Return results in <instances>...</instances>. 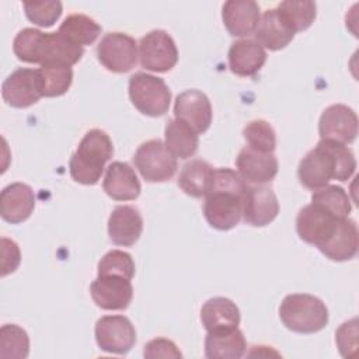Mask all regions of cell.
Wrapping results in <instances>:
<instances>
[{
    "mask_svg": "<svg viewBox=\"0 0 359 359\" xmlns=\"http://www.w3.org/2000/svg\"><path fill=\"white\" fill-rule=\"evenodd\" d=\"M355 170L356 158L346 144L321 139L300 160L297 177L303 187L316 191L328 185L331 180L348 181Z\"/></svg>",
    "mask_w": 359,
    "mask_h": 359,
    "instance_id": "cell-1",
    "label": "cell"
},
{
    "mask_svg": "<svg viewBox=\"0 0 359 359\" xmlns=\"http://www.w3.org/2000/svg\"><path fill=\"white\" fill-rule=\"evenodd\" d=\"M247 188V182L237 171L227 167L215 170L203 203L205 219L213 229L226 231L240 223Z\"/></svg>",
    "mask_w": 359,
    "mask_h": 359,
    "instance_id": "cell-2",
    "label": "cell"
},
{
    "mask_svg": "<svg viewBox=\"0 0 359 359\" xmlns=\"http://www.w3.org/2000/svg\"><path fill=\"white\" fill-rule=\"evenodd\" d=\"M13 50L18 60L41 66L49 63L73 66L84 53L83 46L73 43L62 34L42 32L36 28L21 29L14 38Z\"/></svg>",
    "mask_w": 359,
    "mask_h": 359,
    "instance_id": "cell-3",
    "label": "cell"
},
{
    "mask_svg": "<svg viewBox=\"0 0 359 359\" xmlns=\"http://www.w3.org/2000/svg\"><path fill=\"white\" fill-rule=\"evenodd\" d=\"M112 154L114 146L109 135L101 129L88 130L69 160L70 177L79 184L95 185Z\"/></svg>",
    "mask_w": 359,
    "mask_h": 359,
    "instance_id": "cell-4",
    "label": "cell"
},
{
    "mask_svg": "<svg viewBox=\"0 0 359 359\" xmlns=\"http://www.w3.org/2000/svg\"><path fill=\"white\" fill-rule=\"evenodd\" d=\"M279 318L293 332L314 334L328 324V309L321 299L313 294L293 293L282 300Z\"/></svg>",
    "mask_w": 359,
    "mask_h": 359,
    "instance_id": "cell-5",
    "label": "cell"
},
{
    "mask_svg": "<svg viewBox=\"0 0 359 359\" xmlns=\"http://www.w3.org/2000/svg\"><path fill=\"white\" fill-rule=\"evenodd\" d=\"M129 98L133 107L147 116L164 115L171 102V91L165 81L147 73H135L129 79Z\"/></svg>",
    "mask_w": 359,
    "mask_h": 359,
    "instance_id": "cell-6",
    "label": "cell"
},
{
    "mask_svg": "<svg viewBox=\"0 0 359 359\" xmlns=\"http://www.w3.org/2000/svg\"><path fill=\"white\" fill-rule=\"evenodd\" d=\"M135 167L147 182H164L174 177L178 164L164 142L151 139L142 143L133 156Z\"/></svg>",
    "mask_w": 359,
    "mask_h": 359,
    "instance_id": "cell-7",
    "label": "cell"
},
{
    "mask_svg": "<svg viewBox=\"0 0 359 359\" xmlns=\"http://www.w3.org/2000/svg\"><path fill=\"white\" fill-rule=\"evenodd\" d=\"M139 59L146 70L165 73L177 65L178 49L167 31L153 29L139 42Z\"/></svg>",
    "mask_w": 359,
    "mask_h": 359,
    "instance_id": "cell-8",
    "label": "cell"
},
{
    "mask_svg": "<svg viewBox=\"0 0 359 359\" xmlns=\"http://www.w3.org/2000/svg\"><path fill=\"white\" fill-rule=\"evenodd\" d=\"M137 43L123 32H109L102 36L97 46L100 63L112 73H126L137 62Z\"/></svg>",
    "mask_w": 359,
    "mask_h": 359,
    "instance_id": "cell-9",
    "label": "cell"
},
{
    "mask_svg": "<svg viewBox=\"0 0 359 359\" xmlns=\"http://www.w3.org/2000/svg\"><path fill=\"white\" fill-rule=\"evenodd\" d=\"M94 335L101 351L125 355L136 344V331L125 316H104L95 323Z\"/></svg>",
    "mask_w": 359,
    "mask_h": 359,
    "instance_id": "cell-10",
    "label": "cell"
},
{
    "mask_svg": "<svg viewBox=\"0 0 359 359\" xmlns=\"http://www.w3.org/2000/svg\"><path fill=\"white\" fill-rule=\"evenodd\" d=\"M339 220L341 217L334 216L320 205L311 202L297 213L296 231L304 243L318 248L334 234Z\"/></svg>",
    "mask_w": 359,
    "mask_h": 359,
    "instance_id": "cell-11",
    "label": "cell"
},
{
    "mask_svg": "<svg viewBox=\"0 0 359 359\" xmlns=\"http://www.w3.org/2000/svg\"><path fill=\"white\" fill-rule=\"evenodd\" d=\"M1 97L13 108H28L42 97L36 69L20 67L3 81Z\"/></svg>",
    "mask_w": 359,
    "mask_h": 359,
    "instance_id": "cell-12",
    "label": "cell"
},
{
    "mask_svg": "<svg viewBox=\"0 0 359 359\" xmlns=\"http://www.w3.org/2000/svg\"><path fill=\"white\" fill-rule=\"evenodd\" d=\"M318 133L321 139L349 144L358 136V115L344 104L327 107L318 121Z\"/></svg>",
    "mask_w": 359,
    "mask_h": 359,
    "instance_id": "cell-13",
    "label": "cell"
},
{
    "mask_svg": "<svg viewBox=\"0 0 359 359\" xmlns=\"http://www.w3.org/2000/svg\"><path fill=\"white\" fill-rule=\"evenodd\" d=\"M212 115V105L205 93L192 88L177 95L174 102L175 119L188 125L198 135L209 129Z\"/></svg>",
    "mask_w": 359,
    "mask_h": 359,
    "instance_id": "cell-14",
    "label": "cell"
},
{
    "mask_svg": "<svg viewBox=\"0 0 359 359\" xmlns=\"http://www.w3.org/2000/svg\"><path fill=\"white\" fill-rule=\"evenodd\" d=\"M94 303L104 310H125L132 302L133 287L119 275H98L90 285Z\"/></svg>",
    "mask_w": 359,
    "mask_h": 359,
    "instance_id": "cell-15",
    "label": "cell"
},
{
    "mask_svg": "<svg viewBox=\"0 0 359 359\" xmlns=\"http://www.w3.org/2000/svg\"><path fill=\"white\" fill-rule=\"evenodd\" d=\"M279 213V202L275 192L265 185L247 188L243 203V219L247 224L264 227L272 223Z\"/></svg>",
    "mask_w": 359,
    "mask_h": 359,
    "instance_id": "cell-16",
    "label": "cell"
},
{
    "mask_svg": "<svg viewBox=\"0 0 359 359\" xmlns=\"http://www.w3.org/2000/svg\"><path fill=\"white\" fill-rule=\"evenodd\" d=\"M237 172L241 178L254 185L271 182L278 174V160L273 153H259L250 147L240 150L236 158Z\"/></svg>",
    "mask_w": 359,
    "mask_h": 359,
    "instance_id": "cell-17",
    "label": "cell"
},
{
    "mask_svg": "<svg viewBox=\"0 0 359 359\" xmlns=\"http://www.w3.org/2000/svg\"><path fill=\"white\" fill-rule=\"evenodd\" d=\"M35 208V195L29 185L13 182L0 194V215L11 224L25 222Z\"/></svg>",
    "mask_w": 359,
    "mask_h": 359,
    "instance_id": "cell-18",
    "label": "cell"
},
{
    "mask_svg": "<svg viewBox=\"0 0 359 359\" xmlns=\"http://www.w3.org/2000/svg\"><path fill=\"white\" fill-rule=\"evenodd\" d=\"M143 217L135 206H116L108 219V234L114 244L132 247L142 236Z\"/></svg>",
    "mask_w": 359,
    "mask_h": 359,
    "instance_id": "cell-19",
    "label": "cell"
},
{
    "mask_svg": "<svg viewBox=\"0 0 359 359\" xmlns=\"http://www.w3.org/2000/svg\"><path fill=\"white\" fill-rule=\"evenodd\" d=\"M222 18L230 35L247 36L258 27L259 6L252 0H229L222 7Z\"/></svg>",
    "mask_w": 359,
    "mask_h": 359,
    "instance_id": "cell-20",
    "label": "cell"
},
{
    "mask_svg": "<svg viewBox=\"0 0 359 359\" xmlns=\"http://www.w3.org/2000/svg\"><path fill=\"white\" fill-rule=\"evenodd\" d=\"M102 189L114 201H135L140 195L142 185L128 163L114 161L107 168Z\"/></svg>",
    "mask_w": 359,
    "mask_h": 359,
    "instance_id": "cell-21",
    "label": "cell"
},
{
    "mask_svg": "<svg viewBox=\"0 0 359 359\" xmlns=\"http://www.w3.org/2000/svg\"><path fill=\"white\" fill-rule=\"evenodd\" d=\"M359 233L355 220L344 217L338 222L334 234L318 250L331 261L342 262L352 259L358 254Z\"/></svg>",
    "mask_w": 359,
    "mask_h": 359,
    "instance_id": "cell-22",
    "label": "cell"
},
{
    "mask_svg": "<svg viewBox=\"0 0 359 359\" xmlns=\"http://www.w3.org/2000/svg\"><path fill=\"white\" fill-rule=\"evenodd\" d=\"M231 73L240 77L257 74L266 62L265 49L252 39H240L231 43L227 53Z\"/></svg>",
    "mask_w": 359,
    "mask_h": 359,
    "instance_id": "cell-23",
    "label": "cell"
},
{
    "mask_svg": "<svg viewBox=\"0 0 359 359\" xmlns=\"http://www.w3.org/2000/svg\"><path fill=\"white\" fill-rule=\"evenodd\" d=\"M240 320L238 307L227 297H212L201 309V321L208 332L237 328Z\"/></svg>",
    "mask_w": 359,
    "mask_h": 359,
    "instance_id": "cell-24",
    "label": "cell"
},
{
    "mask_svg": "<svg viewBox=\"0 0 359 359\" xmlns=\"http://www.w3.org/2000/svg\"><path fill=\"white\" fill-rule=\"evenodd\" d=\"M254 35L257 42L269 50H280L294 38V32L285 24L276 8L266 10L261 15Z\"/></svg>",
    "mask_w": 359,
    "mask_h": 359,
    "instance_id": "cell-25",
    "label": "cell"
},
{
    "mask_svg": "<svg viewBox=\"0 0 359 359\" xmlns=\"http://www.w3.org/2000/svg\"><path fill=\"white\" fill-rule=\"evenodd\" d=\"M247 342L241 330L209 331L205 338V356L209 359H238L244 355Z\"/></svg>",
    "mask_w": 359,
    "mask_h": 359,
    "instance_id": "cell-26",
    "label": "cell"
},
{
    "mask_svg": "<svg viewBox=\"0 0 359 359\" xmlns=\"http://www.w3.org/2000/svg\"><path fill=\"white\" fill-rule=\"evenodd\" d=\"M215 168L205 160H191L187 163L178 177V187L192 198H202L210 189Z\"/></svg>",
    "mask_w": 359,
    "mask_h": 359,
    "instance_id": "cell-27",
    "label": "cell"
},
{
    "mask_svg": "<svg viewBox=\"0 0 359 359\" xmlns=\"http://www.w3.org/2000/svg\"><path fill=\"white\" fill-rule=\"evenodd\" d=\"M165 136V147L175 158H188L192 157L199 146V137L195 130H192L188 125L170 119L165 125L164 130Z\"/></svg>",
    "mask_w": 359,
    "mask_h": 359,
    "instance_id": "cell-28",
    "label": "cell"
},
{
    "mask_svg": "<svg viewBox=\"0 0 359 359\" xmlns=\"http://www.w3.org/2000/svg\"><path fill=\"white\" fill-rule=\"evenodd\" d=\"M101 25L86 14H70L60 24L57 32L79 46L91 45L101 34Z\"/></svg>",
    "mask_w": 359,
    "mask_h": 359,
    "instance_id": "cell-29",
    "label": "cell"
},
{
    "mask_svg": "<svg viewBox=\"0 0 359 359\" xmlns=\"http://www.w3.org/2000/svg\"><path fill=\"white\" fill-rule=\"evenodd\" d=\"M42 97H60L67 93L73 81V69L67 65L49 63L36 69Z\"/></svg>",
    "mask_w": 359,
    "mask_h": 359,
    "instance_id": "cell-30",
    "label": "cell"
},
{
    "mask_svg": "<svg viewBox=\"0 0 359 359\" xmlns=\"http://www.w3.org/2000/svg\"><path fill=\"white\" fill-rule=\"evenodd\" d=\"M278 14L285 21V24L296 34L299 31L307 29L316 20L317 4L314 1H282L278 7Z\"/></svg>",
    "mask_w": 359,
    "mask_h": 359,
    "instance_id": "cell-31",
    "label": "cell"
},
{
    "mask_svg": "<svg viewBox=\"0 0 359 359\" xmlns=\"http://www.w3.org/2000/svg\"><path fill=\"white\" fill-rule=\"evenodd\" d=\"M311 202L320 205L321 208L341 219L348 217L352 210L351 199L346 191L338 185L328 184L323 188L316 189L311 195Z\"/></svg>",
    "mask_w": 359,
    "mask_h": 359,
    "instance_id": "cell-32",
    "label": "cell"
},
{
    "mask_svg": "<svg viewBox=\"0 0 359 359\" xmlns=\"http://www.w3.org/2000/svg\"><path fill=\"white\" fill-rule=\"evenodd\" d=\"M29 353V338L17 324H4L0 330V358L24 359Z\"/></svg>",
    "mask_w": 359,
    "mask_h": 359,
    "instance_id": "cell-33",
    "label": "cell"
},
{
    "mask_svg": "<svg viewBox=\"0 0 359 359\" xmlns=\"http://www.w3.org/2000/svg\"><path fill=\"white\" fill-rule=\"evenodd\" d=\"M243 136L247 147L259 153H273L276 149V133L269 122L264 119H254L243 129Z\"/></svg>",
    "mask_w": 359,
    "mask_h": 359,
    "instance_id": "cell-34",
    "label": "cell"
},
{
    "mask_svg": "<svg viewBox=\"0 0 359 359\" xmlns=\"http://www.w3.org/2000/svg\"><path fill=\"white\" fill-rule=\"evenodd\" d=\"M98 275H119L129 280L135 276V262L130 254L121 250L108 251L98 262Z\"/></svg>",
    "mask_w": 359,
    "mask_h": 359,
    "instance_id": "cell-35",
    "label": "cell"
},
{
    "mask_svg": "<svg viewBox=\"0 0 359 359\" xmlns=\"http://www.w3.org/2000/svg\"><path fill=\"white\" fill-rule=\"evenodd\" d=\"M27 18L38 27H52L62 15L63 6L60 1H27L24 3Z\"/></svg>",
    "mask_w": 359,
    "mask_h": 359,
    "instance_id": "cell-36",
    "label": "cell"
},
{
    "mask_svg": "<svg viewBox=\"0 0 359 359\" xmlns=\"http://www.w3.org/2000/svg\"><path fill=\"white\" fill-rule=\"evenodd\" d=\"M335 342L339 353L344 358H349L356 352L358 348V320L352 318L341 324L335 332Z\"/></svg>",
    "mask_w": 359,
    "mask_h": 359,
    "instance_id": "cell-37",
    "label": "cell"
},
{
    "mask_svg": "<svg viewBox=\"0 0 359 359\" xmlns=\"http://www.w3.org/2000/svg\"><path fill=\"white\" fill-rule=\"evenodd\" d=\"M144 358H150V359H156V358H182V353L180 352L178 346L167 338H156L149 341L144 345V351H143Z\"/></svg>",
    "mask_w": 359,
    "mask_h": 359,
    "instance_id": "cell-38",
    "label": "cell"
},
{
    "mask_svg": "<svg viewBox=\"0 0 359 359\" xmlns=\"http://www.w3.org/2000/svg\"><path fill=\"white\" fill-rule=\"evenodd\" d=\"M21 262L20 247L15 241L1 237V276L13 273Z\"/></svg>",
    "mask_w": 359,
    "mask_h": 359,
    "instance_id": "cell-39",
    "label": "cell"
}]
</instances>
